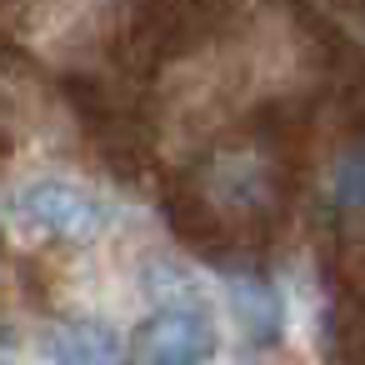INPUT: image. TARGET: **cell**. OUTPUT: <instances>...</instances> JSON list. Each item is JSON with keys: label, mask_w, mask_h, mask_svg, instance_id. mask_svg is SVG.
Segmentation results:
<instances>
[{"label": "cell", "mask_w": 365, "mask_h": 365, "mask_svg": "<svg viewBox=\"0 0 365 365\" xmlns=\"http://www.w3.org/2000/svg\"><path fill=\"white\" fill-rule=\"evenodd\" d=\"M140 290H145L150 305H195V300H205L200 275H195L190 265L170 260V255L145 260V270H140Z\"/></svg>", "instance_id": "cell-6"}, {"label": "cell", "mask_w": 365, "mask_h": 365, "mask_svg": "<svg viewBox=\"0 0 365 365\" xmlns=\"http://www.w3.org/2000/svg\"><path fill=\"white\" fill-rule=\"evenodd\" d=\"M36 355L46 365H120L125 340L106 320H56L36 330Z\"/></svg>", "instance_id": "cell-4"}, {"label": "cell", "mask_w": 365, "mask_h": 365, "mask_svg": "<svg viewBox=\"0 0 365 365\" xmlns=\"http://www.w3.org/2000/svg\"><path fill=\"white\" fill-rule=\"evenodd\" d=\"M205 195H210L225 215H250V210L265 205L270 175H265L260 155H250V150H225V155L210 165V175H205Z\"/></svg>", "instance_id": "cell-5"}, {"label": "cell", "mask_w": 365, "mask_h": 365, "mask_svg": "<svg viewBox=\"0 0 365 365\" xmlns=\"http://www.w3.org/2000/svg\"><path fill=\"white\" fill-rule=\"evenodd\" d=\"M220 290H225V310H230L245 350H275L285 340V325H290L285 285H275L270 275H260L250 265H235L220 275Z\"/></svg>", "instance_id": "cell-3"}, {"label": "cell", "mask_w": 365, "mask_h": 365, "mask_svg": "<svg viewBox=\"0 0 365 365\" xmlns=\"http://www.w3.org/2000/svg\"><path fill=\"white\" fill-rule=\"evenodd\" d=\"M140 365H210L220 355V320L210 300L195 305H150L130 335Z\"/></svg>", "instance_id": "cell-2"}, {"label": "cell", "mask_w": 365, "mask_h": 365, "mask_svg": "<svg viewBox=\"0 0 365 365\" xmlns=\"http://www.w3.org/2000/svg\"><path fill=\"white\" fill-rule=\"evenodd\" d=\"M330 200L350 215H365V140L345 145L330 165Z\"/></svg>", "instance_id": "cell-7"}, {"label": "cell", "mask_w": 365, "mask_h": 365, "mask_svg": "<svg viewBox=\"0 0 365 365\" xmlns=\"http://www.w3.org/2000/svg\"><path fill=\"white\" fill-rule=\"evenodd\" d=\"M0 220L21 240H61L91 245L115 225V205L106 190L71 175H26L0 190Z\"/></svg>", "instance_id": "cell-1"}]
</instances>
